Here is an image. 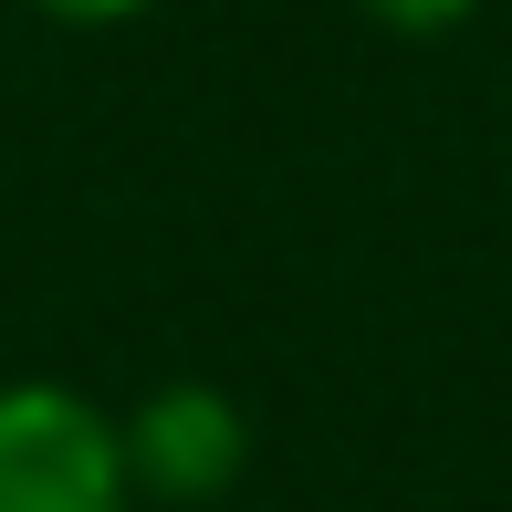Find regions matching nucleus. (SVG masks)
<instances>
[{"label": "nucleus", "instance_id": "1", "mask_svg": "<svg viewBox=\"0 0 512 512\" xmlns=\"http://www.w3.org/2000/svg\"><path fill=\"white\" fill-rule=\"evenodd\" d=\"M0 512H136L115 408L63 377H0Z\"/></svg>", "mask_w": 512, "mask_h": 512}, {"label": "nucleus", "instance_id": "2", "mask_svg": "<svg viewBox=\"0 0 512 512\" xmlns=\"http://www.w3.org/2000/svg\"><path fill=\"white\" fill-rule=\"evenodd\" d=\"M115 439H126L136 502H168V512L220 502L230 481L251 471V418H241V398H230V387H209V377L147 387V398L115 418Z\"/></svg>", "mask_w": 512, "mask_h": 512}, {"label": "nucleus", "instance_id": "3", "mask_svg": "<svg viewBox=\"0 0 512 512\" xmlns=\"http://www.w3.org/2000/svg\"><path fill=\"white\" fill-rule=\"evenodd\" d=\"M377 32H398V42H429V32H460V21L481 11V0H356Z\"/></svg>", "mask_w": 512, "mask_h": 512}, {"label": "nucleus", "instance_id": "4", "mask_svg": "<svg viewBox=\"0 0 512 512\" xmlns=\"http://www.w3.org/2000/svg\"><path fill=\"white\" fill-rule=\"evenodd\" d=\"M42 21H63V32H115V21H136V11H157V0H32Z\"/></svg>", "mask_w": 512, "mask_h": 512}]
</instances>
